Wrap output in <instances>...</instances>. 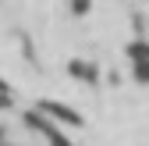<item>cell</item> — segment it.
<instances>
[{
  "mask_svg": "<svg viewBox=\"0 0 149 146\" xmlns=\"http://www.w3.org/2000/svg\"><path fill=\"white\" fill-rule=\"evenodd\" d=\"M43 132H46V139H50L53 146H71V142H68L64 135H57V132H53V128H46V125H43Z\"/></svg>",
  "mask_w": 149,
  "mask_h": 146,
  "instance_id": "5",
  "label": "cell"
},
{
  "mask_svg": "<svg viewBox=\"0 0 149 146\" xmlns=\"http://www.w3.org/2000/svg\"><path fill=\"white\" fill-rule=\"evenodd\" d=\"M39 111L43 114H53L57 121H64V125H82V118L71 111V107H64V103H53V100H43L39 103Z\"/></svg>",
  "mask_w": 149,
  "mask_h": 146,
  "instance_id": "1",
  "label": "cell"
},
{
  "mask_svg": "<svg viewBox=\"0 0 149 146\" xmlns=\"http://www.w3.org/2000/svg\"><path fill=\"white\" fill-rule=\"evenodd\" d=\"M89 11V0H74V14H85Z\"/></svg>",
  "mask_w": 149,
  "mask_h": 146,
  "instance_id": "6",
  "label": "cell"
},
{
  "mask_svg": "<svg viewBox=\"0 0 149 146\" xmlns=\"http://www.w3.org/2000/svg\"><path fill=\"white\" fill-rule=\"evenodd\" d=\"M4 103H7V89L0 86V107H4Z\"/></svg>",
  "mask_w": 149,
  "mask_h": 146,
  "instance_id": "7",
  "label": "cell"
},
{
  "mask_svg": "<svg viewBox=\"0 0 149 146\" xmlns=\"http://www.w3.org/2000/svg\"><path fill=\"white\" fill-rule=\"evenodd\" d=\"M128 53H132L135 61H149V43H132V46H128Z\"/></svg>",
  "mask_w": 149,
  "mask_h": 146,
  "instance_id": "3",
  "label": "cell"
},
{
  "mask_svg": "<svg viewBox=\"0 0 149 146\" xmlns=\"http://www.w3.org/2000/svg\"><path fill=\"white\" fill-rule=\"evenodd\" d=\"M135 79L139 82H149V61H135Z\"/></svg>",
  "mask_w": 149,
  "mask_h": 146,
  "instance_id": "4",
  "label": "cell"
},
{
  "mask_svg": "<svg viewBox=\"0 0 149 146\" xmlns=\"http://www.w3.org/2000/svg\"><path fill=\"white\" fill-rule=\"evenodd\" d=\"M71 75H78V79H96V68H89L82 61H71Z\"/></svg>",
  "mask_w": 149,
  "mask_h": 146,
  "instance_id": "2",
  "label": "cell"
}]
</instances>
